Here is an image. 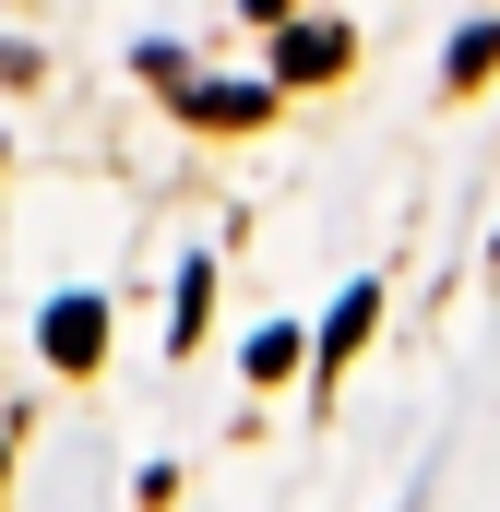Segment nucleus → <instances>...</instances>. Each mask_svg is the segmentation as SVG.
Wrapping results in <instances>:
<instances>
[{
  "instance_id": "obj_4",
  "label": "nucleus",
  "mask_w": 500,
  "mask_h": 512,
  "mask_svg": "<svg viewBox=\"0 0 500 512\" xmlns=\"http://www.w3.org/2000/svg\"><path fill=\"white\" fill-rule=\"evenodd\" d=\"M489 60H500V24H465V36H453V96L489 84Z\"/></svg>"
},
{
  "instance_id": "obj_5",
  "label": "nucleus",
  "mask_w": 500,
  "mask_h": 512,
  "mask_svg": "<svg viewBox=\"0 0 500 512\" xmlns=\"http://www.w3.org/2000/svg\"><path fill=\"white\" fill-rule=\"evenodd\" d=\"M203 310H215V274H203V262H191V274H179V346H191V334H203Z\"/></svg>"
},
{
  "instance_id": "obj_1",
  "label": "nucleus",
  "mask_w": 500,
  "mask_h": 512,
  "mask_svg": "<svg viewBox=\"0 0 500 512\" xmlns=\"http://www.w3.org/2000/svg\"><path fill=\"white\" fill-rule=\"evenodd\" d=\"M96 346H108V298H60V310H48V358H60V370H84Z\"/></svg>"
},
{
  "instance_id": "obj_3",
  "label": "nucleus",
  "mask_w": 500,
  "mask_h": 512,
  "mask_svg": "<svg viewBox=\"0 0 500 512\" xmlns=\"http://www.w3.org/2000/svg\"><path fill=\"white\" fill-rule=\"evenodd\" d=\"M370 322H381V286H358V298H346V310H334V322H322V358H334V370H346V358H358V346H370Z\"/></svg>"
},
{
  "instance_id": "obj_6",
  "label": "nucleus",
  "mask_w": 500,
  "mask_h": 512,
  "mask_svg": "<svg viewBox=\"0 0 500 512\" xmlns=\"http://www.w3.org/2000/svg\"><path fill=\"white\" fill-rule=\"evenodd\" d=\"M0 477H12V441H0Z\"/></svg>"
},
{
  "instance_id": "obj_2",
  "label": "nucleus",
  "mask_w": 500,
  "mask_h": 512,
  "mask_svg": "<svg viewBox=\"0 0 500 512\" xmlns=\"http://www.w3.org/2000/svg\"><path fill=\"white\" fill-rule=\"evenodd\" d=\"M322 72H346V24H310V36H286V84H322Z\"/></svg>"
}]
</instances>
